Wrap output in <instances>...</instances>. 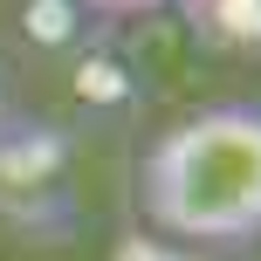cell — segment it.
Masks as SVG:
<instances>
[{
  "instance_id": "obj_1",
  "label": "cell",
  "mask_w": 261,
  "mask_h": 261,
  "mask_svg": "<svg viewBox=\"0 0 261 261\" xmlns=\"http://www.w3.org/2000/svg\"><path fill=\"white\" fill-rule=\"evenodd\" d=\"M138 206L165 241H261V103H206L165 124L138 165Z\"/></svg>"
},
{
  "instance_id": "obj_3",
  "label": "cell",
  "mask_w": 261,
  "mask_h": 261,
  "mask_svg": "<svg viewBox=\"0 0 261 261\" xmlns=\"http://www.w3.org/2000/svg\"><path fill=\"white\" fill-rule=\"evenodd\" d=\"M0 130H7V90H0Z\"/></svg>"
},
{
  "instance_id": "obj_2",
  "label": "cell",
  "mask_w": 261,
  "mask_h": 261,
  "mask_svg": "<svg viewBox=\"0 0 261 261\" xmlns=\"http://www.w3.org/2000/svg\"><path fill=\"white\" fill-rule=\"evenodd\" d=\"M90 14H110V21H130V14H158V7H172V0H83Z\"/></svg>"
}]
</instances>
